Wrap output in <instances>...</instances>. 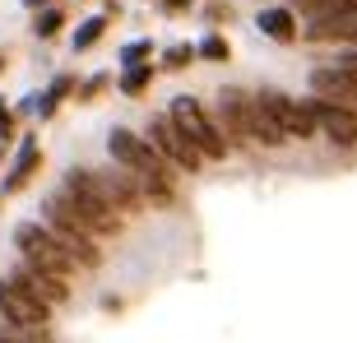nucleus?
I'll return each mask as SVG.
<instances>
[{
	"label": "nucleus",
	"mask_w": 357,
	"mask_h": 343,
	"mask_svg": "<svg viewBox=\"0 0 357 343\" xmlns=\"http://www.w3.org/2000/svg\"><path fill=\"white\" fill-rule=\"evenodd\" d=\"M107 148H112V158L121 162V172H130L135 181H139L144 199H153L158 209L176 204L172 162L153 148V139H144V135H135V130H126V125H116V130L107 135Z\"/></svg>",
	"instance_id": "f257e3e1"
},
{
	"label": "nucleus",
	"mask_w": 357,
	"mask_h": 343,
	"mask_svg": "<svg viewBox=\"0 0 357 343\" xmlns=\"http://www.w3.org/2000/svg\"><path fill=\"white\" fill-rule=\"evenodd\" d=\"M56 195H61L70 209H75L84 223H89L93 237H112V232H121V213L112 209V199L102 195V185H98V176H93V172L70 167V172H66V185H61Z\"/></svg>",
	"instance_id": "f03ea898"
},
{
	"label": "nucleus",
	"mask_w": 357,
	"mask_h": 343,
	"mask_svg": "<svg viewBox=\"0 0 357 343\" xmlns=\"http://www.w3.org/2000/svg\"><path fill=\"white\" fill-rule=\"evenodd\" d=\"M42 223L56 232V241L66 246L75 260L84 264V269H98L102 264V251H98V237L89 232V223H84L79 213L70 209L61 195H47V204H42Z\"/></svg>",
	"instance_id": "7ed1b4c3"
},
{
	"label": "nucleus",
	"mask_w": 357,
	"mask_h": 343,
	"mask_svg": "<svg viewBox=\"0 0 357 343\" xmlns=\"http://www.w3.org/2000/svg\"><path fill=\"white\" fill-rule=\"evenodd\" d=\"M14 251L24 255L28 264L52 269V274H61V278H70L75 269H79V260L56 241V232L47 223H19V227H14Z\"/></svg>",
	"instance_id": "20e7f679"
},
{
	"label": "nucleus",
	"mask_w": 357,
	"mask_h": 343,
	"mask_svg": "<svg viewBox=\"0 0 357 343\" xmlns=\"http://www.w3.org/2000/svg\"><path fill=\"white\" fill-rule=\"evenodd\" d=\"M167 116L176 121V130H181L185 139L204 153V158H227V135H223V125H218V121H213L209 112L195 102V98H172Z\"/></svg>",
	"instance_id": "39448f33"
},
{
	"label": "nucleus",
	"mask_w": 357,
	"mask_h": 343,
	"mask_svg": "<svg viewBox=\"0 0 357 343\" xmlns=\"http://www.w3.org/2000/svg\"><path fill=\"white\" fill-rule=\"evenodd\" d=\"M260 102H265V112L278 121V130L288 135V139H311V135L320 130L316 112H311V98H306V102H297V98H288V93L265 89V93H260Z\"/></svg>",
	"instance_id": "423d86ee"
},
{
	"label": "nucleus",
	"mask_w": 357,
	"mask_h": 343,
	"mask_svg": "<svg viewBox=\"0 0 357 343\" xmlns=\"http://www.w3.org/2000/svg\"><path fill=\"white\" fill-rule=\"evenodd\" d=\"M0 316L10 320L14 330H47L52 320V306L38 302L33 292H24L14 278H0Z\"/></svg>",
	"instance_id": "0eeeda50"
},
{
	"label": "nucleus",
	"mask_w": 357,
	"mask_h": 343,
	"mask_svg": "<svg viewBox=\"0 0 357 343\" xmlns=\"http://www.w3.org/2000/svg\"><path fill=\"white\" fill-rule=\"evenodd\" d=\"M218 125L227 130V144H255V93L223 89L218 93Z\"/></svg>",
	"instance_id": "6e6552de"
},
{
	"label": "nucleus",
	"mask_w": 357,
	"mask_h": 343,
	"mask_svg": "<svg viewBox=\"0 0 357 343\" xmlns=\"http://www.w3.org/2000/svg\"><path fill=\"white\" fill-rule=\"evenodd\" d=\"M149 139H153V148H158V153L172 162V167H181V172H199V167H204V153H199V148L190 144L181 130H176L172 116H153V125H149Z\"/></svg>",
	"instance_id": "1a4fd4ad"
},
{
	"label": "nucleus",
	"mask_w": 357,
	"mask_h": 343,
	"mask_svg": "<svg viewBox=\"0 0 357 343\" xmlns=\"http://www.w3.org/2000/svg\"><path fill=\"white\" fill-rule=\"evenodd\" d=\"M311 98H325V102H334V107L357 112V75H348V70H339V66L311 70Z\"/></svg>",
	"instance_id": "9d476101"
},
{
	"label": "nucleus",
	"mask_w": 357,
	"mask_h": 343,
	"mask_svg": "<svg viewBox=\"0 0 357 343\" xmlns=\"http://www.w3.org/2000/svg\"><path fill=\"white\" fill-rule=\"evenodd\" d=\"M14 283H19V288L24 292H33V297H38V302H47V306H61L70 297V278H61V274H52V269H38V264H19V269H14Z\"/></svg>",
	"instance_id": "9b49d317"
},
{
	"label": "nucleus",
	"mask_w": 357,
	"mask_h": 343,
	"mask_svg": "<svg viewBox=\"0 0 357 343\" xmlns=\"http://www.w3.org/2000/svg\"><path fill=\"white\" fill-rule=\"evenodd\" d=\"M311 112H316L320 130L330 135V144H339V148H353L357 144V112L334 107V102H325V98H311Z\"/></svg>",
	"instance_id": "f8f14e48"
},
{
	"label": "nucleus",
	"mask_w": 357,
	"mask_h": 343,
	"mask_svg": "<svg viewBox=\"0 0 357 343\" xmlns=\"http://www.w3.org/2000/svg\"><path fill=\"white\" fill-rule=\"evenodd\" d=\"M306 38L311 42H348V47H357V14H339V19L306 24Z\"/></svg>",
	"instance_id": "ddd939ff"
},
{
	"label": "nucleus",
	"mask_w": 357,
	"mask_h": 343,
	"mask_svg": "<svg viewBox=\"0 0 357 343\" xmlns=\"http://www.w3.org/2000/svg\"><path fill=\"white\" fill-rule=\"evenodd\" d=\"M260 33L265 38H274V42H297V14L292 10H283V5H269V10H260Z\"/></svg>",
	"instance_id": "4468645a"
},
{
	"label": "nucleus",
	"mask_w": 357,
	"mask_h": 343,
	"mask_svg": "<svg viewBox=\"0 0 357 343\" xmlns=\"http://www.w3.org/2000/svg\"><path fill=\"white\" fill-rule=\"evenodd\" d=\"M38 158H42V148L33 144V139H24V148H19V162H14V172L5 176V190H24V181L38 172Z\"/></svg>",
	"instance_id": "2eb2a0df"
},
{
	"label": "nucleus",
	"mask_w": 357,
	"mask_h": 343,
	"mask_svg": "<svg viewBox=\"0 0 357 343\" xmlns=\"http://www.w3.org/2000/svg\"><path fill=\"white\" fill-rule=\"evenodd\" d=\"M102 33H107V14H93L89 24H79V33H75V52H89Z\"/></svg>",
	"instance_id": "dca6fc26"
},
{
	"label": "nucleus",
	"mask_w": 357,
	"mask_h": 343,
	"mask_svg": "<svg viewBox=\"0 0 357 343\" xmlns=\"http://www.w3.org/2000/svg\"><path fill=\"white\" fill-rule=\"evenodd\" d=\"M153 79V66H135V70H126V75H121V93H144V84Z\"/></svg>",
	"instance_id": "f3484780"
},
{
	"label": "nucleus",
	"mask_w": 357,
	"mask_h": 343,
	"mask_svg": "<svg viewBox=\"0 0 357 343\" xmlns=\"http://www.w3.org/2000/svg\"><path fill=\"white\" fill-rule=\"evenodd\" d=\"M70 89H75V79H70V75H61V79H56L52 89H47V98H42V116H52V112H56V102H61V98H66Z\"/></svg>",
	"instance_id": "a211bd4d"
},
{
	"label": "nucleus",
	"mask_w": 357,
	"mask_h": 343,
	"mask_svg": "<svg viewBox=\"0 0 357 343\" xmlns=\"http://www.w3.org/2000/svg\"><path fill=\"white\" fill-rule=\"evenodd\" d=\"M61 24H66V14H61V10H42L33 28H38V38H52V33H61Z\"/></svg>",
	"instance_id": "6ab92c4d"
},
{
	"label": "nucleus",
	"mask_w": 357,
	"mask_h": 343,
	"mask_svg": "<svg viewBox=\"0 0 357 343\" xmlns=\"http://www.w3.org/2000/svg\"><path fill=\"white\" fill-rule=\"evenodd\" d=\"M0 343H47V330H14L0 334Z\"/></svg>",
	"instance_id": "aec40b11"
},
{
	"label": "nucleus",
	"mask_w": 357,
	"mask_h": 343,
	"mask_svg": "<svg viewBox=\"0 0 357 343\" xmlns=\"http://www.w3.org/2000/svg\"><path fill=\"white\" fill-rule=\"evenodd\" d=\"M199 56H204V61H227V42L223 38H204Z\"/></svg>",
	"instance_id": "412c9836"
},
{
	"label": "nucleus",
	"mask_w": 357,
	"mask_h": 343,
	"mask_svg": "<svg viewBox=\"0 0 357 343\" xmlns=\"http://www.w3.org/2000/svg\"><path fill=\"white\" fill-rule=\"evenodd\" d=\"M149 52H153V47H149V42H130V47H126V56H121V61H126V66L135 70V66H139V61H144Z\"/></svg>",
	"instance_id": "4be33fe9"
},
{
	"label": "nucleus",
	"mask_w": 357,
	"mask_h": 343,
	"mask_svg": "<svg viewBox=\"0 0 357 343\" xmlns=\"http://www.w3.org/2000/svg\"><path fill=\"white\" fill-rule=\"evenodd\" d=\"M334 66H339V70H348V75H357V47L339 52V56H334Z\"/></svg>",
	"instance_id": "5701e85b"
},
{
	"label": "nucleus",
	"mask_w": 357,
	"mask_h": 343,
	"mask_svg": "<svg viewBox=\"0 0 357 343\" xmlns=\"http://www.w3.org/2000/svg\"><path fill=\"white\" fill-rule=\"evenodd\" d=\"M185 61H190V47H172V52H167V70H181Z\"/></svg>",
	"instance_id": "b1692460"
},
{
	"label": "nucleus",
	"mask_w": 357,
	"mask_h": 343,
	"mask_svg": "<svg viewBox=\"0 0 357 343\" xmlns=\"http://www.w3.org/2000/svg\"><path fill=\"white\" fill-rule=\"evenodd\" d=\"M10 130H14V116H10V107L0 102V135H5V139H10Z\"/></svg>",
	"instance_id": "393cba45"
},
{
	"label": "nucleus",
	"mask_w": 357,
	"mask_h": 343,
	"mask_svg": "<svg viewBox=\"0 0 357 343\" xmlns=\"http://www.w3.org/2000/svg\"><path fill=\"white\" fill-rule=\"evenodd\" d=\"M181 5H190V0H167V10H181Z\"/></svg>",
	"instance_id": "a878e982"
},
{
	"label": "nucleus",
	"mask_w": 357,
	"mask_h": 343,
	"mask_svg": "<svg viewBox=\"0 0 357 343\" xmlns=\"http://www.w3.org/2000/svg\"><path fill=\"white\" fill-rule=\"evenodd\" d=\"M24 5H33V10H42V5H47V0H24Z\"/></svg>",
	"instance_id": "bb28decb"
},
{
	"label": "nucleus",
	"mask_w": 357,
	"mask_h": 343,
	"mask_svg": "<svg viewBox=\"0 0 357 343\" xmlns=\"http://www.w3.org/2000/svg\"><path fill=\"white\" fill-rule=\"evenodd\" d=\"M0 66H5V61H0Z\"/></svg>",
	"instance_id": "cd10ccee"
}]
</instances>
